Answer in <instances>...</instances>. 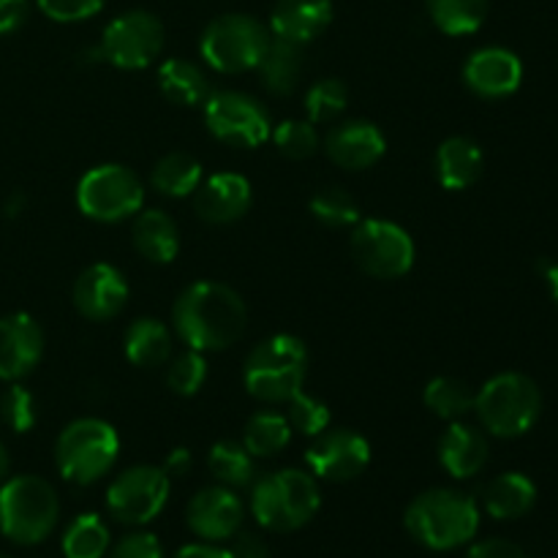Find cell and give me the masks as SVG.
Masks as SVG:
<instances>
[{
    "label": "cell",
    "instance_id": "6da1fadb",
    "mask_svg": "<svg viewBox=\"0 0 558 558\" xmlns=\"http://www.w3.org/2000/svg\"><path fill=\"white\" fill-rule=\"evenodd\" d=\"M248 311L243 298L221 281H196L178 294L172 327L180 341L196 352H223L243 338Z\"/></svg>",
    "mask_w": 558,
    "mask_h": 558
},
{
    "label": "cell",
    "instance_id": "7a4b0ae2",
    "mask_svg": "<svg viewBox=\"0 0 558 558\" xmlns=\"http://www.w3.org/2000/svg\"><path fill=\"white\" fill-rule=\"evenodd\" d=\"M407 532L428 550H452L474 539L480 529V510L472 496L450 488L420 494L407 507Z\"/></svg>",
    "mask_w": 558,
    "mask_h": 558
},
{
    "label": "cell",
    "instance_id": "3957f363",
    "mask_svg": "<svg viewBox=\"0 0 558 558\" xmlns=\"http://www.w3.org/2000/svg\"><path fill=\"white\" fill-rule=\"evenodd\" d=\"M308 349L298 336L278 332L251 349L243 363V385L262 403H287L303 392Z\"/></svg>",
    "mask_w": 558,
    "mask_h": 558
},
{
    "label": "cell",
    "instance_id": "277c9868",
    "mask_svg": "<svg viewBox=\"0 0 558 558\" xmlns=\"http://www.w3.org/2000/svg\"><path fill=\"white\" fill-rule=\"evenodd\" d=\"M322 507L316 477L300 469H281L256 480L251 490V512L267 532L289 534L308 526Z\"/></svg>",
    "mask_w": 558,
    "mask_h": 558
},
{
    "label": "cell",
    "instance_id": "5b68a950",
    "mask_svg": "<svg viewBox=\"0 0 558 558\" xmlns=\"http://www.w3.org/2000/svg\"><path fill=\"white\" fill-rule=\"evenodd\" d=\"M60 499L47 480L20 474L0 485V532L14 545H38L54 532Z\"/></svg>",
    "mask_w": 558,
    "mask_h": 558
},
{
    "label": "cell",
    "instance_id": "8992f818",
    "mask_svg": "<svg viewBox=\"0 0 558 558\" xmlns=\"http://www.w3.org/2000/svg\"><path fill=\"white\" fill-rule=\"evenodd\" d=\"M474 412L488 434L499 439H518L529 434L539 420L543 392L526 374L507 371L485 381L483 390L474 396Z\"/></svg>",
    "mask_w": 558,
    "mask_h": 558
},
{
    "label": "cell",
    "instance_id": "52a82bcc",
    "mask_svg": "<svg viewBox=\"0 0 558 558\" xmlns=\"http://www.w3.org/2000/svg\"><path fill=\"white\" fill-rule=\"evenodd\" d=\"M120 452V436L107 420L80 417L63 428L54 445V463L71 485H93L109 474Z\"/></svg>",
    "mask_w": 558,
    "mask_h": 558
},
{
    "label": "cell",
    "instance_id": "ba28073f",
    "mask_svg": "<svg viewBox=\"0 0 558 558\" xmlns=\"http://www.w3.org/2000/svg\"><path fill=\"white\" fill-rule=\"evenodd\" d=\"M270 27L248 14H223L205 27L199 52L221 74H245L262 63L270 44Z\"/></svg>",
    "mask_w": 558,
    "mask_h": 558
},
{
    "label": "cell",
    "instance_id": "9c48e42d",
    "mask_svg": "<svg viewBox=\"0 0 558 558\" xmlns=\"http://www.w3.org/2000/svg\"><path fill=\"white\" fill-rule=\"evenodd\" d=\"M145 205V185L134 169L123 163H101L76 183V207L98 223H118L136 216Z\"/></svg>",
    "mask_w": 558,
    "mask_h": 558
},
{
    "label": "cell",
    "instance_id": "30bf717a",
    "mask_svg": "<svg viewBox=\"0 0 558 558\" xmlns=\"http://www.w3.org/2000/svg\"><path fill=\"white\" fill-rule=\"evenodd\" d=\"M349 251L360 270L385 281L407 276L417 256L412 234L401 223L385 218H365L354 223Z\"/></svg>",
    "mask_w": 558,
    "mask_h": 558
},
{
    "label": "cell",
    "instance_id": "8fae6325",
    "mask_svg": "<svg viewBox=\"0 0 558 558\" xmlns=\"http://www.w3.org/2000/svg\"><path fill=\"white\" fill-rule=\"evenodd\" d=\"M205 125L218 142L232 147H259L270 140V112L254 96L240 90H216L202 104Z\"/></svg>",
    "mask_w": 558,
    "mask_h": 558
},
{
    "label": "cell",
    "instance_id": "7c38bea8",
    "mask_svg": "<svg viewBox=\"0 0 558 558\" xmlns=\"http://www.w3.org/2000/svg\"><path fill=\"white\" fill-rule=\"evenodd\" d=\"M163 38H167L163 22L150 11L134 9L114 16L104 27L98 52H101V60L112 63L114 69L140 71L147 69L161 54Z\"/></svg>",
    "mask_w": 558,
    "mask_h": 558
},
{
    "label": "cell",
    "instance_id": "4fadbf2b",
    "mask_svg": "<svg viewBox=\"0 0 558 558\" xmlns=\"http://www.w3.org/2000/svg\"><path fill=\"white\" fill-rule=\"evenodd\" d=\"M169 499V477L161 466H131L107 488L109 515L125 526H145L161 515Z\"/></svg>",
    "mask_w": 558,
    "mask_h": 558
},
{
    "label": "cell",
    "instance_id": "5bb4252c",
    "mask_svg": "<svg viewBox=\"0 0 558 558\" xmlns=\"http://www.w3.org/2000/svg\"><path fill=\"white\" fill-rule=\"evenodd\" d=\"M371 463V445L357 430L336 428L314 436V445L305 450V466L316 480L349 483L357 480Z\"/></svg>",
    "mask_w": 558,
    "mask_h": 558
},
{
    "label": "cell",
    "instance_id": "9a60e30c",
    "mask_svg": "<svg viewBox=\"0 0 558 558\" xmlns=\"http://www.w3.org/2000/svg\"><path fill=\"white\" fill-rule=\"evenodd\" d=\"M74 308L90 322H109L129 303V281L109 262H98L80 272L74 281Z\"/></svg>",
    "mask_w": 558,
    "mask_h": 558
},
{
    "label": "cell",
    "instance_id": "2e32d148",
    "mask_svg": "<svg viewBox=\"0 0 558 558\" xmlns=\"http://www.w3.org/2000/svg\"><path fill=\"white\" fill-rule=\"evenodd\" d=\"M243 501L234 496L232 488L227 485H213V488H202L199 494L191 499L189 510H185V521L189 529L205 543H221V539H232L243 526Z\"/></svg>",
    "mask_w": 558,
    "mask_h": 558
},
{
    "label": "cell",
    "instance_id": "e0dca14e",
    "mask_svg": "<svg viewBox=\"0 0 558 558\" xmlns=\"http://www.w3.org/2000/svg\"><path fill=\"white\" fill-rule=\"evenodd\" d=\"M463 82L480 98H507L521 87L523 63L505 47H483L469 54Z\"/></svg>",
    "mask_w": 558,
    "mask_h": 558
},
{
    "label": "cell",
    "instance_id": "ac0fdd59",
    "mask_svg": "<svg viewBox=\"0 0 558 558\" xmlns=\"http://www.w3.org/2000/svg\"><path fill=\"white\" fill-rule=\"evenodd\" d=\"M44 354V330L31 314L0 319V379L20 381L36 371Z\"/></svg>",
    "mask_w": 558,
    "mask_h": 558
},
{
    "label": "cell",
    "instance_id": "d6986e66",
    "mask_svg": "<svg viewBox=\"0 0 558 558\" xmlns=\"http://www.w3.org/2000/svg\"><path fill=\"white\" fill-rule=\"evenodd\" d=\"M254 191L248 178L238 172H216L194 191V210L207 223H234L248 213Z\"/></svg>",
    "mask_w": 558,
    "mask_h": 558
},
{
    "label": "cell",
    "instance_id": "ffe728a7",
    "mask_svg": "<svg viewBox=\"0 0 558 558\" xmlns=\"http://www.w3.org/2000/svg\"><path fill=\"white\" fill-rule=\"evenodd\" d=\"M325 153L338 167L360 172L385 158L387 140L371 120H347L325 136Z\"/></svg>",
    "mask_w": 558,
    "mask_h": 558
},
{
    "label": "cell",
    "instance_id": "44dd1931",
    "mask_svg": "<svg viewBox=\"0 0 558 558\" xmlns=\"http://www.w3.org/2000/svg\"><path fill=\"white\" fill-rule=\"evenodd\" d=\"M332 0H278L270 14V33L294 44H308L330 27Z\"/></svg>",
    "mask_w": 558,
    "mask_h": 558
},
{
    "label": "cell",
    "instance_id": "7402d4cb",
    "mask_svg": "<svg viewBox=\"0 0 558 558\" xmlns=\"http://www.w3.org/2000/svg\"><path fill=\"white\" fill-rule=\"evenodd\" d=\"M439 463L450 477L469 480L488 463V439L480 428L452 420L439 439Z\"/></svg>",
    "mask_w": 558,
    "mask_h": 558
},
{
    "label": "cell",
    "instance_id": "603a6c76",
    "mask_svg": "<svg viewBox=\"0 0 558 558\" xmlns=\"http://www.w3.org/2000/svg\"><path fill=\"white\" fill-rule=\"evenodd\" d=\"M436 180L447 191H466L480 180L485 169V156L480 145L469 136H450L439 145L434 156Z\"/></svg>",
    "mask_w": 558,
    "mask_h": 558
},
{
    "label": "cell",
    "instance_id": "cb8c5ba5",
    "mask_svg": "<svg viewBox=\"0 0 558 558\" xmlns=\"http://www.w3.org/2000/svg\"><path fill=\"white\" fill-rule=\"evenodd\" d=\"M131 243L153 265H169L180 251L178 223L163 210H140L131 227Z\"/></svg>",
    "mask_w": 558,
    "mask_h": 558
},
{
    "label": "cell",
    "instance_id": "d4e9b609",
    "mask_svg": "<svg viewBox=\"0 0 558 558\" xmlns=\"http://www.w3.org/2000/svg\"><path fill=\"white\" fill-rule=\"evenodd\" d=\"M485 510L496 521H515L523 518L537 501V488L521 472H505L485 485Z\"/></svg>",
    "mask_w": 558,
    "mask_h": 558
},
{
    "label": "cell",
    "instance_id": "484cf974",
    "mask_svg": "<svg viewBox=\"0 0 558 558\" xmlns=\"http://www.w3.org/2000/svg\"><path fill=\"white\" fill-rule=\"evenodd\" d=\"M262 74V85L272 96H292L303 76V44L287 41V38H270L262 63L256 65Z\"/></svg>",
    "mask_w": 558,
    "mask_h": 558
},
{
    "label": "cell",
    "instance_id": "4316f807",
    "mask_svg": "<svg viewBox=\"0 0 558 558\" xmlns=\"http://www.w3.org/2000/svg\"><path fill=\"white\" fill-rule=\"evenodd\" d=\"M125 357L136 365V368H156L163 365L172 354V332L161 319L153 316H142L129 325L123 336Z\"/></svg>",
    "mask_w": 558,
    "mask_h": 558
},
{
    "label": "cell",
    "instance_id": "83f0119b",
    "mask_svg": "<svg viewBox=\"0 0 558 558\" xmlns=\"http://www.w3.org/2000/svg\"><path fill=\"white\" fill-rule=\"evenodd\" d=\"M158 87L169 101L180 104V107H202L213 93L205 71L185 58L163 60L158 69Z\"/></svg>",
    "mask_w": 558,
    "mask_h": 558
},
{
    "label": "cell",
    "instance_id": "f1b7e54d",
    "mask_svg": "<svg viewBox=\"0 0 558 558\" xmlns=\"http://www.w3.org/2000/svg\"><path fill=\"white\" fill-rule=\"evenodd\" d=\"M202 183V163L191 153H167L156 161L150 172V185L161 196L183 199L191 196Z\"/></svg>",
    "mask_w": 558,
    "mask_h": 558
},
{
    "label": "cell",
    "instance_id": "f546056e",
    "mask_svg": "<svg viewBox=\"0 0 558 558\" xmlns=\"http://www.w3.org/2000/svg\"><path fill=\"white\" fill-rule=\"evenodd\" d=\"M428 16L445 36H469L483 27L488 0H425Z\"/></svg>",
    "mask_w": 558,
    "mask_h": 558
},
{
    "label": "cell",
    "instance_id": "4dcf8cb0",
    "mask_svg": "<svg viewBox=\"0 0 558 558\" xmlns=\"http://www.w3.org/2000/svg\"><path fill=\"white\" fill-rule=\"evenodd\" d=\"M292 425H289L287 414L278 412H256L254 417L245 423L243 430V447L254 458H272L281 450H287L292 441Z\"/></svg>",
    "mask_w": 558,
    "mask_h": 558
},
{
    "label": "cell",
    "instance_id": "1f68e13d",
    "mask_svg": "<svg viewBox=\"0 0 558 558\" xmlns=\"http://www.w3.org/2000/svg\"><path fill=\"white\" fill-rule=\"evenodd\" d=\"M207 466L216 480L227 488H245L254 483V456L243 447V441L221 439L207 452Z\"/></svg>",
    "mask_w": 558,
    "mask_h": 558
},
{
    "label": "cell",
    "instance_id": "d6a6232c",
    "mask_svg": "<svg viewBox=\"0 0 558 558\" xmlns=\"http://www.w3.org/2000/svg\"><path fill=\"white\" fill-rule=\"evenodd\" d=\"M423 403L441 420H461L474 409V390L458 376H436L425 385Z\"/></svg>",
    "mask_w": 558,
    "mask_h": 558
},
{
    "label": "cell",
    "instance_id": "836d02e7",
    "mask_svg": "<svg viewBox=\"0 0 558 558\" xmlns=\"http://www.w3.org/2000/svg\"><path fill=\"white\" fill-rule=\"evenodd\" d=\"M109 550V529L93 512L76 515L63 532L65 558H104Z\"/></svg>",
    "mask_w": 558,
    "mask_h": 558
},
{
    "label": "cell",
    "instance_id": "e575fe53",
    "mask_svg": "<svg viewBox=\"0 0 558 558\" xmlns=\"http://www.w3.org/2000/svg\"><path fill=\"white\" fill-rule=\"evenodd\" d=\"M311 216L330 229H347L360 221V205L349 191L322 189L311 196Z\"/></svg>",
    "mask_w": 558,
    "mask_h": 558
},
{
    "label": "cell",
    "instance_id": "d590c367",
    "mask_svg": "<svg viewBox=\"0 0 558 558\" xmlns=\"http://www.w3.org/2000/svg\"><path fill=\"white\" fill-rule=\"evenodd\" d=\"M270 140L278 153L292 161H305L319 150V131L311 120H281L278 125H272Z\"/></svg>",
    "mask_w": 558,
    "mask_h": 558
},
{
    "label": "cell",
    "instance_id": "8d00e7d4",
    "mask_svg": "<svg viewBox=\"0 0 558 558\" xmlns=\"http://www.w3.org/2000/svg\"><path fill=\"white\" fill-rule=\"evenodd\" d=\"M349 93L347 85L336 76L330 80H319L308 87L305 93V112H308L311 123H327V120H336L338 114L347 109Z\"/></svg>",
    "mask_w": 558,
    "mask_h": 558
},
{
    "label": "cell",
    "instance_id": "74e56055",
    "mask_svg": "<svg viewBox=\"0 0 558 558\" xmlns=\"http://www.w3.org/2000/svg\"><path fill=\"white\" fill-rule=\"evenodd\" d=\"M207 381V360L205 354L189 349L180 357H174V363L169 365L167 385L174 396L191 398L202 390V385Z\"/></svg>",
    "mask_w": 558,
    "mask_h": 558
},
{
    "label": "cell",
    "instance_id": "f35d334b",
    "mask_svg": "<svg viewBox=\"0 0 558 558\" xmlns=\"http://www.w3.org/2000/svg\"><path fill=\"white\" fill-rule=\"evenodd\" d=\"M289 412H287V420L289 425H292V430H300V434L305 436H319L322 430L330 428V409H327V403H322L319 398H311L305 396V392H298V396L292 398V401H287Z\"/></svg>",
    "mask_w": 558,
    "mask_h": 558
},
{
    "label": "cell",
    "instance_id": "ab89813d",
    "mask_svg": "<svg viewBox=\"0 0 558 558\" xmlns=\"http://www.w3.org/2000/svg\"><path fill=\"white\" fill-rule=\"evenodd\" d=\"M0 420H3V425H9L14 434H27L38 420L33 392L14 381V385L0 396Z\"/></svg>",
    "mask_w": 558,
    "mask_h": 558
},
{
    "label": "cell",
    "instance_id": "60d3db41",
    "mask_svg": "<svg viewBox=\"0 0 558 558\" xmlns=\"http://www.w3.org/2000/svg\"><path fill=\"white\" fill-rule=\"evenodd\" d=\"M36 3L52 22H82L96 16L107 0H36Z\"/></svg>",
    "mask_w": 558,
    "mask_h": 558
},
{
    "label": "cell",
    "instance_id": "b9f144b4",
    "mask_svg": "<svg viewBox=\"0 0 558 558\" xmlns=\"http://www.w3.org/2000/svg\"><path fill=\"white\" fill-rule=\"evenodd\" d=\"M109 558H163V548L156 534L134 532L114 545Z\"/></svg>",
    "mask_w": 558,
    "mask_h": 558
},
{
    "label": "cell",
    "instance_id": "7bdbcfd3",
    "mask_svg": "<svg viewBox=\"0 0 558 558\" xmlns=\"http://www.w3.org/2000/svg\"><path fill=\"white\" fill-rule=\"evenodd\" d=\"M466 558H529V556L523 554L515 543H510V539L494 537V539H483V543L472 545Z\"/></svg>",
    "mask_w": 558,
    "mask_h": 558
},
{
    "label": "cell",
    "instance_id": "ee69618b",
    "mask_svg": "<svg viewBox=\"0 0 558 558\" xmlns=\"http://www.w3.org/2000/svg\"><path fill=\"white\" fill-rule=\"evenodd\" d=\"M27 14H31L27 0H0V36L20 31L25 25Z\"/></svg>",
    "mask_w": 558,
    "mask_h": 558
},
{
    "label": "cell",
    "instance_id": "f6af8a7d",
    "mask_svg": "<svg viewBox=\"0 0 558 558\" xmlns=\"http://www.w3.org/2000/svg\"><path fill=\"white\" fill-rule=\"evenodd\" d=\"M234 558H270V548H267L265 537L256 532H238L234 534Z\"/></svg>",
    "mask_w": 558,
    "mask_h": 558
},
{
    "label": "cell",
    "instance_id": "bcb514c9",
    "mask_svg": "<svg viewBox=\"0 0 558 558\" xmlns=\"http://www.w3.org/2000/svg\"><path fill=\"white\" fill-rule=\"evenodd\" d=\"M191 463H194V456H191V450H185V447H174V450H169V456L163 458V472H167V477H185V474L191 472Z\"/></svg>",
    "mask_w": 558,
    "mask_h": 558
},
{
    "label": "cell",
    "instance_id": "7dc6e473",
    "mask_svg": "<svg viewBox=\"0 0 558 558\" xmlns=\"http://www.w3.org/2000/svg\"><path fill=\"white\" fill-rule=\"evenodd\" d=\"M174 558H234L232 550L227 548H216L213 543H202V545H185L180 548Z\"/></svg>",
    "mask_w": 558,
    "mask_h": 558
},
{
    "label": "cell",
    "instance_id": "c3c4849f",
    "mask_svg": "<svg viewBox=\"0 0 558 558\" xmlns=\"http://www.w3.org/2000/svg\"><path fill=\"white\" fill-rule=\"evenodd\" d=\"M22 207H25V196H22V194H11V199L5 202V216L16 218L22 213Z\"/></svg>",
    "mask_w": 558,
    "mask_h": 558
},
{
    "label": "cell",
    "instance_id": "681fc988",
    "mask_svg": "<svg viewBox=\"0 0 558 558\" xmlns=\"http://www.w3.org/2000/svg\"><path fill=\"white\" fill-rule=\"evenodd\" d=\"M545 278H548V287H550V294H554V303L558 305V265H550L548 270H545Z\"/></svg>",
    "mask_w": 558,
    "mask_h": 558
},
{
    "label": "cell",
    "instance_id": "f907efd6",
    "mask_svg": "<svg viewBox=\"0 0 558 558\" xmlns=\"http://www.w3.org/2000/svg\"><path fill=\"white\" fill-rule=\"evenodd\" d=\"M5 474H9V452H5L3 441H0V483H3Z\"/></svg>",
    "mask_w": 558,
    "mask_h": 558
},
{
    "label": "cell",
    "instance_id": "816d5d0a",
    "mask_svg": "<svg viewBox=\"0 0 558 558\" xmlns=\"http://www.w3.org/2000/svg\"><path fill=\"white\" fill-rule=\"evenodd\" d=\"M0 558H9V556H3V554H0Z\"/></svg>",
    "mask_w": 558,
    "mask_h": 558
}]
</instances>
